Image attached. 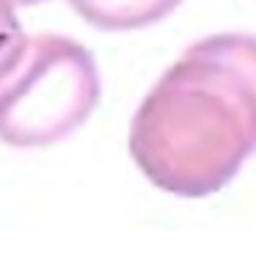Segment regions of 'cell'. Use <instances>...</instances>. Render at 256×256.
Wrapping results in <instances>:
<instances>
[{
  "mask_svg": "<svg viewBox=\"0 0 256 256\" xmlns=\"http://www.w3.org/2000/svg\"><path fill=\"white\" fill-rule=\"evenodd\" d=\"M130 152L168 193L198 198L232 182L256 154V36L196 42L138 108Z\"/></svg>",
  "mask_w": 256,
  "mask_h": 256,
  "instance_id": "6da1fadb",
  "label": "cell"
},
{
  "mask_svg": "<svg viewBox=\"0 0 256 256\" xmlns=\"http://www.w3.org/2000/svg\"><path fill=\"white\" fill-rule=\"evenodd\" d=\"M100 102L91 52L66 36H22L0 64V140L47 146L80 127Z\"/></svg>",
  "mask_w": 256,
  "mask_h": 256,
  "instance_id": "7a4b0ae2",
  "label": "cell"
},
{
  "mask_svg": "<svg viewBox=\"0 0 256 256\" xmlns=\"http://www.w3.org/2000/svg\"><path fill=\"white\" fill-rule=\"evenodd\" d=\"M69 3L102 30L146 28L179 6V0H69Z\"/></svg>",
  "mask_w": 256,
  "mask_h": 256,
  "instance_id": "3957f363",
  "label": "cell"
},
{
  "mask_svg": "<svg viewBox=\"0 0 256 256\" xmlns=\"http://www.w3.org/2000/svg\"><path fill=\"white\" fill-rule=\"evenodd\" d=\"M20 39H22V28H20V20L14 14V3L0 0V64L8 58V52L17 47Z\"/></svg>",
  "mask_w": 256,
  "mask_h": 256,
  "instance_id": "277c9868",
  "label": "cell"
}]
</instances>
